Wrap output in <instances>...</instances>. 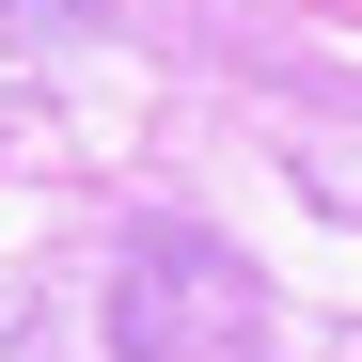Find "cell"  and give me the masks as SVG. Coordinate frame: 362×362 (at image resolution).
Wrapping results in <instances>:
<instances>
[{"instance_id":"6da1fadb","label":"cell","mask_w":362,"mask_h":362,"mask_svg":"<svg viewBox=\"0 0 362 362\" xmlns=\"http://www.w3.org/2000/svg\"><path fill=\"white\" fill-rule=\"evenodd\" d=\"M110 346L127 362H268V315H252V268L221 236H127L110 268Z\"/></svg>"}]
</instances>
